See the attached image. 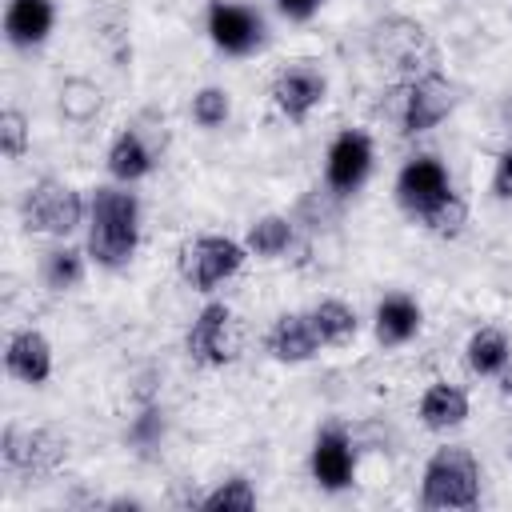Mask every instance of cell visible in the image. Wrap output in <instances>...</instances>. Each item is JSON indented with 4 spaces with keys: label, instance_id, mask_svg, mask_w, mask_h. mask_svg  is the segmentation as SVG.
Returning a JSON list of instances; mask_svg holds the SVG:
<instances>
[{
    "label": "cell",
    "instance_id": "cell-8",
    "mask_svg": "<svg viewBox=\"0 0 512 512\" xmlns=\"http://www.w3.org/2000/svg\"><path fill=\"white\" fill-rule=\"evenodd\" d=\"M372 48H376V56H384L392 68L408 72V80L420 76V72H416V60H424L428 68L436 64V52H432L424 28L412 24V20H400V16H396V20H384V24L376 28Z\"/></svg>",
    "mask_w": 512,
    "mask_h": 512
},
{
    "label": "cell",
    "instance_id": "cell-6",
    "mask_svg": "<svg viewBox=\"0 0 512 512\" xmlns=\"http://www.w3.org/2000/svg\"><path fill=\"white\" fill-rule=\"evenodd\" d=\"M0 456L16 472L52 476L68 456V440L56 428H16V424H8L4 440H0Z\"/></svg>",
    "mask_w": 512,
    "mask_h": 512
},
{
    "label": "cell",
    "instance_id": "cell-19",
    "mask_svg": "<svg viewBox=\"0 0 512 512\" xmlns=\"http://www.w3.org/2000/svg\"><path fill=\"white\" fill-rule=\"evenodd\" d=\"M464 416H468V396L456 384H432L420 396V420L432 432H448V428L464 424Z\"/></svg>",
    "mask_w": 512,
    "mask_h": 512
},
{
    "label": "cell",
    "instance_id": "cell-5",
    "mask_svg": "<svg viewBox=\"0 0 512 512\" xmlns=\"http://www.w3.org/2000/svg\"><path fill=\"white\" fill-rule=\"evenodd\" d=\"M244 256H248V248L236 244L232 236H196L180 248V276L192 288H216L240 272Z\"/></svg>",
    "mask_w": 512,
    "mask_h": 512
},
{
    "label": "cell",
    "instance_id": "cell-13",
    "mask_svg": "<svg viewBox=\"0 0 512 512\" xmlns=\"http://www.w3.org/2000/svg\"><path fill=\"white\" fill-rule=\"evenodd\" d=\"M324 92H328L324 76H320L316 68H308V64L284 68V72H276V80H272V104H276L288 120H304V116L324 100Z\"/></svg>",
    "mask_w": 512,
    "mask_h": 512
},
{
    "label": "cell",
    "instance_id": "cell-24",
    "mask_svg": "<svg viewBox=\"0 0 512 512\" xmlns=\"http://www.w3.org/2000/svg\"><path fill=\"white\" fill-rule=\"evenodd\" d=\"M424 228L432 232V236H440V240H452V236H460L464 232V224H468V204L456 196V192H448L436 208H428L424 216Z\"/></svg>",
    "mask_w": 512,
    "mask_h": 512
},
{
    "label": "cell",
    "instance_id": "cell-9",
    "mask_svg": "<svg viewBox=\"0 0 512 512\" xmlns=\"http://www.w3.org/2000/svg\"><path fill=\"white\" fill-rule=\"evenodd\" d=\"M368 168H372V140H368L364 132H356V128L340 132V136L332 140L328 164H324L328 188L340 192V196H348V192H356V188L368 180Z\"/></svg>",
    "mask_w": 512,
    "mask_h": 512
},
{
    "label": "cell",
    "instance_id": "cell-27",
    "mask_svg": "<svg viewBox=\"0 0 512 512\" xmlns=\"http://www.w3.org/2000/svg\"><path fill=\"white\" fill-rule=\"evenodd\" d=\"M0 144H4V156H24L28 148V124L16 108L0 112Z\"/></svg>",
    "mask_w": 512,
    "mask_h": 512
},
{
    "label": "cell",
    "instance_id": "cell-4",
    "mask_svg": "<svg viewBox=\"0 0 512 512\" xmlns=\"http://www.w3.org/2000/svg\"><path fill=\"white\" fill-rule=\"evenodd\" d=\"M84 216V204L80 196L64 184V180H36L24 200H20V220L28 232H48V236H68Z\"/></svg>",
    "mask_w": 512,
    "mask_h": 512
},
{
    "label": "cell",
    "instance_id": "cell-10",
    "mask_svg": "<svg viewBox=\"0 0 512 512\" xmlns=\"http://www.w3.org/2000/svg\"><path fill=\"white\" fill-rule=\"evenodd\" d=\"M448 192H452L448 172H444V164L432 160V156L408 160V164L400 168V176H396V200H400L412 216H424V212L436 208Z\"/></svg>",
    "mask_w": 512,
    "mask_h": 512
},
{
    "label": "cell",
    "instance_id": "cell-28",
    "mask_svg": "<svg viewBox=\"0 0 512 512\" xmlns=\"http://www.w3.org/2000/svg\"><path fill=\"white\" fill-rule=\"evenodd\" d=\"M492 188H496V196H500V200H512V152H504V156H500L496 176H492Z\"/></svg>",
    "mask_w": 512,
    "mask_h": 512
},
{
    "label": "cell",
    "instance_id": "cell-12",
    "mask_svg": "<svg viewBox=\"0 0 512 512\" xmlns=\"http://www.w3.org/2000/svg\"><path fill=\"white\" fill-rule=\"evenodd\" d=\"M352 472H356V452H352V440L344 428H324L312 444V480L328 492H340L352 484Z\"/></svg>",
    "mask_w": 512,
    "mask_h": 512
},
{
    "label": "cell",
    "instance_id": "cell-32",
    "mask_svg": "<svg viewBox=\"0 0 512 512\" xmlns=\"http://www.w3.org/2000/svg\"><path fill=\"white\" fill-rule=\"evenodd\" d=\"M508 464H512V440H508Z\"/></svg>",
    "mask_w": 512,
    "mask_h": 512
},
{
    "label": "cell",
    "instance_id": "cell-26",
    "mask_svg": "<svg viewBox=\"0 0 512 512\" xmlns=\"http://www.w3.org/2000/svg\"><path fill=\"white\" fill-rule=\"evenodd\" d=\"M232 104H228V92L224 88H200L196 100H192V120L204 124V128H220L228 120Z\"/></svg>",
    "mask_w": 512,
    "mask_h": 512
},
{
    "label": "cell",
    "instance_id": "cell-11",
    "mask_svg": "<svg viewBox=\"0 0 512 512\" xmlns=\"http://www.w3.org/2000/svg\"><path fill=\"white\" fill-rule=\"evenodd\" d=\"M208 32H212L216 48H224V52H232V56H248V52L260 48V40H264V20H260L252 8H244V4H224V0H216V4L208 8Z\"/></svg>",
    "mask_w": 512,
    "mask_h": 512
},
{
    "label": "cell",
    "instance_id": "cell-20",
    "mask_svg": "<svg viewBox=\"0 0 512 512\" xmlns=\"http://www.w3.org/2000/svg\"><path fill=\"white\" fill-rule=\"evenodd\" d=\"M464 360H468V368L476 376H496V372L508 368L512 344H508V336L500 328H480V332H472V340L464 348Z\"/></svg>",
    "mask_w": 512,
    "mask_h": 512
},
{
    "label": "cell",
    "instance_id": "cell-14",
    "mask_svg": "<svg viewBox=\"0 0 512 512\" xmlns=\"http://www.w3.org/2000/svg\"><path fill=\"white\" fill-rule=\"evenodd\" d=\"M316 348H320V332L312 324V312H284L268 328V352L284 364H300L316 356Z\"/></svg>",
    "mask_w": 512,
    "mask_h": 512
},
{
    "label": "cell",
    "instance_id": "cell-31",
    "mask_svg": "<svg viewBox=\"0 0 512 512\" xmlns=\"http://www.w3.org/2000/svg\"><path fill=\"white\" fill-rule=\"evenodd\" d=\"M500 392H504V396L512 400V364H508V368L500 372Z\"/></svg>",
    "mask_w": 512,
    "mask_h": 512
},
{
    "label": "cell",
    "instance_id": "cell-2",
    "mask_svg": "<svg viewBox=\"0 0 512 512\" xmlns=\"http://www.w3.org/2000/svg\"><path fill=\"white\" fill-rule=\"evenodd\" d=\"M420 500L428 508H472L480 500V464H476V456L460 444L436 448L432 460L424 464Z\"/></svg>",
    "mask_w": 512,
    "mask_h": 512
},
{
    "label": "cell",
    "instance_id": "cell-15",
    "mask_svg": "<svg viewBox=\"0 0 512 512\" xmlns=\"http://www.w3.org/2000/svg\"><path fill=\"white\" fill-rule=\"evenodd\" d=\"M4 364L16 380L24 384H44L48 372H52V348L40 332L24 328V332H12L8 336V352H4Z\"/></svg>",
    "mask_w": 512,
    "mask_h": 512
},
{
    "label": "cell",
    "instance_id": "cell-3",
    "mask_svg": "<svg viewBox=\"0 0 512 512\" xmlns=\"http://www.w3.org/2000/svg\"><path fill=\"white\" fill-rule=\"evenodd\" d=\"M392 96H396V112H392V116H396L400 132H408V136L436 128V124L452 112V104H456V92H452V84H448L440 72L412 76V80H404Z\"/></svg>",
    "mask_w": 512,
    "mask_h": 512
},
{
    "label": "cell",
    "instance_id": "cell-18",
    "mask_svg": "<svg viewBox=\"0 0 512 512\" xmlns=\"http://www.w3.org/2000/svg\"><path fill=\"white\" fill-rule=\"evenodd\" d=\"M420 328V304L404 292H392L376 308V340L380 344H404Z\"/></svg>",
    "mask_w": 512,
    "mask_h": 512
},
{
    "label": "cell",
    "instance_id": "cell-16",
    "mask_svg": "<svg viewBox=\"0 0 512 512\" xmlns=\"http://www.w3.org/2000/svg\"><path fill=\"white\" fill-rule=\"evenodd\" d=\"M152 164H156V144H152L140 128L120 132V136L112 140V148H108V172H112L120 184H132V180L148 176Z\"/></svg>",
    "mask_w": 512,
    "mask_h": 512
},
{
    "label": "cell",
    "instance_id": "cell-29",
    "mask_svg": "<svg viewBox=\"0 0 512 512\" xmlns=\"http://www.w3.org/2000/svg\"><path fill=\"white\" fill-rule=\"evenodd\" d=\"M324 0H276V8L288 16V20H308Z\"/></svg>",
    "mask_w": 512,
    "mask_h": 512
},
{
    "label": "cell",
    "instance_id": "cell-7",
    "mask_svg": "<svg viewBox=\"0 0 512 512\" xmlns=\"http://www.w3.org/2000/svg\"><path fill=\"white\" fill-rule=\"evenodd\" d=\"M184 348L196 364H208V368H220L236 356L240 348V336H236V320L224 304H204L200 316L192 320L188 336H184Z\"/></svg>",
    "mask_w": 512,
    "mask_h": 512
},
{
    "label": "cell",
    "instance_id": "cell-1",
    "mask_svg": "<svg viewBox=\"0 0 512 512\" xmlns=\"http://www.w3.org/2000/svg\"><path fill=\"white\" fill-rule=\"evenodd\" d=\"M140 240V204L128 188H96L88 204V256L104 268L132 260Z\"/></svg>",
    "mask_w": 512,
    "mask_h": 512
},
{
    "label": "cell",
    "instance_id": "cell-23",
    "mask_svg": "<svg viewBox=\"0 0 512 512\" xmlns=\"http://www.w3.org/2000/svg\"><path fill=\"white\" fill-rule=\"evenodd\" d=\"M40 276H44V284L52 288V292H64V288H76L80 284V276H84V256L76 252V248H52V252H44V268H40Z\"/></svg>",
    "mask_w": 512,
    "mask_h": 512
},
{
    "label": "cell",
    "instance_id": "cell-25",
    "mask_svg": "<svg viewBox=\"0 0 512 512\" xmlns=\"http://www.w3.org/2000/svg\"><path fill=\"white\" fill-rule=\"evenodd\" d=\"M200 508L204 512H248V508H256V492H252L248 476H232L216 492H208L200 500Z\"/></svg>",
    "mask_w": 512,
    "mask_h": 512
},
{
    "label": "cell",
    "instance_id": "cell-17",
    "mask_svg": "<svg viewBox=\"0 0 512 512\" xmlns=\"http://www.w3.org/2000/svg\"><path fill=\"white\" fill-rule=\"evenodd\" d=\"M52 0H12L4 12V32L16 48H32L52 32Z\"/></svg>",
    "mask_w": 512,
    "mask_h": 512
},
{
    "label": "cell",
    "instance_id": "cell-22",
    "mask_svg": "<svg viewBox=\"0 0 512 512\" xmlns=\"http://www.w3.org/2000/svg\"><path fill=\"white\" fill-rule=\"evenodd\" d=\"M288 244H292V220H284V216H260V220L248 224L244 248L252 256H280V252H288Z\"/></svg>",
    "mask_w": 512,
    "mask_h": 512
},
{
    "label": "cell",
    "instance_id": "cell-30",
    "mask_svg": "<svg viewBox=\"0 0 512 512\" xmlns=\"http://www.w3.org/2000/svg\"><path fill=\"white\" fill-rule=\"evenodd\" d=\"M160 428H164V424H160V412H144V416L136 420L132 436H136V440H152V436H156Z\"/></svg>",
    "mask_w": 512,
    "mask_h": 512
},
{
    "label": "cell",
    "instance_id": "cell-21",
    "mask_svg": "<svg viewBox=\"0 0 512 512\" xmlns=\"http://www.w3.org/2000/svg\"><path fill=\"white\" fill-rule=\"evenodd\" d=\"M312 324L320 332V344H348L356 336V312L344 300H320L312 308Z\"/></svg>",
    "mask_w": 512,
    "mask_h": 512
}]
</instances>
